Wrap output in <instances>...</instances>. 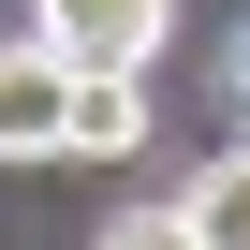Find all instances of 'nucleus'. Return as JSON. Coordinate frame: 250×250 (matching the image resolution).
Listing matches in <instances>:
<instances>
[{
	"label": "nucleus",
	"mask_w": 250,
	"mask_h": 250,
	"mask_svg": "<svg viewBox=\"0 0 250 250\" xmlns=\"http://www.w3.org/2000/svg\"><path fill=\"white\" fill-rule=\"evenodd\" d=\"M30 30L59 59H88V74H147L162 30H177V0H30Z\"/></svg>",
	"instance_id": "f257e3e1"
},
{
	"label": "nucleus",
	"mask_w": 250,
	"mask_h": 250,
	"mask_svg": "<svg viewBox=\"0 0 250 250\" xmlns=\"http://www.w3.org/2000/svg\"><path fill=\"white\" fill-rule=\"evenodd\" d=\"M103 250H206V221H191V191H177V206H118Z\"/></svg>",
	"instance_id": "39448f33"
},
{
	"label": "nucleus",
	"mask_w": 250,
	"mask_h": 250,
	"mask_svg": "<svg viewBox=\"0 0 250 250\" xmlns=\"http://www.w3.org/2000/svg\"><path fill=\"white\" fill-rule=\"evenodd\" d=\"M191 221H206V250H250V147L221 177H191Z\"/></svg>",
	"instance_id": "20e7f679"
},
{
	"label": "nucleus",
	"mask_w": 250,
	"mask_h": 250,
	"mask_svg": "<svg viewBox=\"0 0 250 250\" xmlns=\"http://www.w3.org/2000/svg\"><path fill=\"white\" fill-rule=\"evenodd\" d=\"M147 147V74H88L74 59V147L59 162H133Z\"/></svg>",
	"instance_id": "7ed1b4c3"
},
{
	"label": "nucleus",
	"mask_w": 250,
	"mask_h": 250,
	"mask_svg": "<svg viewBox=\"0 0 250 250\" xmlns=\"http://www.w3.org/2000/svg\"><path fill=\"white\" fill-rule=\"evenodd\" d=\"M74 147V59L30 30V44H0V162H59Z\"/></svg>",
	"instance_id": "f03ea898"
}]
</instances>
